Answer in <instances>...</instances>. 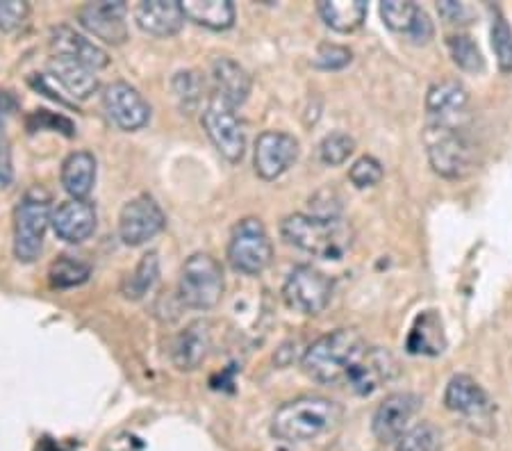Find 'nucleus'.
<instances>
[{"instance_id": "nucleus-33", "label": "nucleus", "mask_w": 512, "mask_h": 451, "mask_svg": "<svg viewBox=\"0 0 512 451\" xmlns=\"http://www.w3.org/2000/svg\"><path fill=\"white\" fill-rule=\"evenodd\" d=\"M490 35H492V48H494V55H497L499 69L503 73H512V30L499 7H492Z\"/></svg>"}, {"instance_id": "nucleus-25", "label": "nucleus", "mask_w": 512, "mask_h": 451, "mask_svg": "<svg viewBox=\"0 0 512 451\" xmlns=\"http://www.w3.org/2000/svg\"><path fill=\"white\" fill-rule=\"evenodd\" d=\"M406 349L415 356H440L447 349V335H444V324L435 310H426L421 313L412 331L408 335Z\"/></svg>"}, {"instance_id": "nucleus-42", "label": "nucleus", "mask_w": 512, "mask_h": 451, "mask_svg": "<svg viewBox=\"0 0 512 451\" xmlns=\"http://www.w3.org/2000/svg\"><path fill=\"white\" fill-rule=\"evenodd\" d=\"M16 110V98L10 92H0V117Z\"/></svg>"}, {"instance_id": "nucleus-7", "label": "nucleus", "mask_w": 512, "mask_h": 451, "mask_svg": "<svg viewBox=\"0 0 512 451\" xmlns=\"http://www.w3.org/2000/svg\"><path fill=\"white\" fill-rule=\"evenodd\" d=\"M271 258H274V246L262 221L255 217L239 221L228 242V260L235 272L258 276L271 265Z\"/></svg>"}, {"instance_id": "nucleus-6", "label": "nucleus", "mask_w": 512, "mask_h": 451, "mask_svg": "<svg viewBox=\"0 0 512 451\" xmlns=\"http://www.w3.org/2000/svg\"><path fill=\"white\" fill-rule=\"evenodd\" d=\"M224 294V269L210 253H194L180 269L178 297L187 308L210 310Z\"/></svg>"}, {"instance_id": "nucleus-12", "label": "nucleus", "mask_w": 512, "mask_h": 451, "mask_svg": "<svg viewBox=\"0 0 512 451\" xmlns=\"http://www.w3.org/2000/svg\"><path fill=\"white\" fill-rule=\"evenodd\" d=\"M103 108L107 117L117 123L121 130H128V133L144 128L148 119H151V105L146 103V98L123 80L105 87Z\"/></svg>"}, {"instance_id": "nucleus-2", "label": "nucleus", "mask_w": 512, "mask_h": 451, "mask_svg": "<svg viewBox=\"0 0 512 451\" xmlns=\"http://www.w3.org/2000/svg\"><path fill=\"white\" fill-rule=\"evenodd\" d=\"M342 408L333 399L303 395L280 406L271 422V433L285 442H310L324 436L340 422Z\"/></svg>"}, {"instance_id": "nucleus-37", "label": "nucleus", "mask_w": 512, "mask_h": 451, "mask_svg": "<svg viewBox=\"0 0 512 451\" xmlns=\"http://www.w3.org/2000/svg\"><path fill=\"white\" fill-rule=\"evenodd\" d=\"M30 16V5L23 0H0V30H19Z\"/></svg>"}, {"instance_id": "nucleus-30", "label": "nucleus", "mask_w": 512, "mask_h": 451, "mask_svg": "<svg viewBox=\"0 0 512 451\" xmlns=\"http://www.w3.org/2000/svg\"><path fill=\"white\" fill-rule=\"evenodd\" d=\"M171 87H173V96H176V101L183 112L189 114L201 105L205 82L196 71H178L171 80Z\"/></svg>"}, {"instance_id": "nucleus-13", "label": "nucleus", "mask_w": 512, "mask_h": 451, "mask_svg": "<svg viewBox=\"0 0 512 451\" xmlns=\"http://www.w3.org/2000/svg\"><path fill=\"white\" fill-rule=\"evenodd\" d=\"M299 158V139L289 133L267 130L255 142V174L264 180H276Z\"/></svg>"}, {"instance_id": "nucleus-39", "label": "nucleus", "mask_w": 512, "mask_h": 451, "mask_svg": "<svg viewBox=\"0 0 512 451\" xmlns=\"http://www.w3.org/2000/svg\"><path fill=\"white\" fill-rule=\"evenodd\" d=\"M46 126H51V128H55V130L62 128V133H64L66 137L73 135V123H71L69 119L57 117V114H51V112H46V110H39V112H35V114H32V117L28 119V128H30V130H44Z\"/></svg>"}, {"instance_id": "nucleus-34", "label": "nucleus", "mask_w": 512, "mask_h": 451, "mask_svg": "<svg viewBox=\"0 0 512 451\" xmlns=\"http://www.w3.org/2000/svg\"><path fill=\"white\" fill-rule=\"evenodd\" d=\"M353 149H355L353 137L342 133V130H337V133H330L321 139L319 160L328 164V167H337V164H344L346 160H349Z\"/></svg>"}, {"instance_id": "nucleus-4", "label": "nucleus", "mask_w": 512, "mask_h": 451, "mask_svg": "<svg viewBox=\"0 0 512 451\" xmlns=\"http://www.w3.org/2000/svg\"><path fill=\"white\" fill-rule=\"evenodd\" d=\"M424 142L431 167L442 178H465L474 169V146L465 126L428 123Z\"/></svg>"}, {"instance_id": "nucleus-19", "label": "nucleus", "mask_w": 512, "mask_h": 451, "mask_svg": "<svg viewBox=\"0 0 512 451\" xmlns=\"http://www.w3.org/2000/svg\"><path fill=\"white\" fill-rule=\"evenodd\" d=\"M135 21L146 35L167 39L185 26L183 5L176 0H144L135 7Z\"/></svg>"}, {"instance_id": "nucleus-22", "label": "nucleus", "mask_w": 512, "mask_h": 451, "mask_svg": "<svg viewBox=\"0 0 512 451\" xmlns=\"http://www.w3.org/2000/svg\"><path fill=\"white\" fill-rule=\"evenodd\" d=\"M396 374L394 358L387 354L385 349H367V354L360 358V363L349 376L346 385L355 392V395H371V392L381 388Z\"/></svg>"}, {"instance_id": "nucleus-35", "label": "nucleus", "mask_w": 512, "mask_h": 451, "mask_svg": "<svg viewBox=\"0 0 512 451\" xmlns=\"http://www.w3.org/2000/svg\"><path fill=\"white\" fill-rule=\"evenodd\" d=\"M437 447H440V436L433 424L410 426V431L396 442V451H437Z\"/></svg>"}, {"instance_id": "nucleus-17", "label": "nucleus", "mask_w": 512, "mask_h": 451, "mask_svg": "<svg viewBox=\"0 0 512 451\" xmlns=\"http://www.w3.org/2000/svg\"><path fill=\"white\" fill-rule=\"evenodd\" d=\"M444 404L451 413H458L467 420H485L494 410L490 395L467 374H458L449 381L447 392H444Z\"/></svg>"}, {"instance_id": "nucleus-23", "label": "nucleus", "mask_w": 512, "mask_h": 451, "mask_svg": "<svg viewBox=\"0 0 512 451\" xmlns=\"http://www.w3.org/2000/svg\"><path fill=\"white\" fill-rule=\"evenodd\" d=\"M51 51L53 55L71 57V60L85 64V67L94 71L110 64V57H107L101 46H96L94 41L78 35L69 26H57L51 30Z\"/></svg>"}, {"instance_id": "nucleus-28", "label": "nucleus", "mask_w": 512, "mask_h": 451, "mask_svg": "<svg viewBox=\"0 0 512 451\" xmlns=\"http://www.w3.org/2000/svg\"><path fill=\"white\" fill-rule=\"evenodd\" d=\"M319 16L335 32L358 30L367 19V3L362 0H324L317 5Z\"/></svg>"}, {"instance_id": "nucleus-21", "label": "nucleus", "mask_w": 512, "mask_h": 451, "mask_svg": "<svg viewBox=\"0 0 512 451\" xmlns=\"http://www.w3.org/2000/svg\"><path fill=\"white\" fill-rule=\"evenodd\" d=\"M212 340L210 322L205 319H196L189 326H185L171 344V363L176 365L180 372H194L201 367V363L208 356Z\"/></svg>"}, {"instance_id": "nucleus-27", "label": "nucleus", "mask_w": 512, "mask_h": 451, "mask_svg": "<svg viewBox=\"0 0 512 451\" xmlns=\"http://www.w3.org/2000/svg\"><path fill=\"white\" fill-rule=\"evenodd\" d=\"M185 19L208 30H228L235 23V5L230 0H183Z\"/></svg>"}, {"instance_id": "nucleus-9", "label": "nucleus", "mask_w": 512, "mask_h": 451, "mask_svg": "<svg viewBox=\"0 0 512 451\" xmlns=\"http://www.w3.org/2000/svg\"><path fill=\"white\" fill-rule=\"evenodd\" d=\"M203 128L217 151L224 155L228 162H239L246 151V133L242 121L237 119L235 110H230L217 98H212L208 108L203 110Z\"/></svg>"}, {"instance_id": "nucleus-14", "label": "nucleus", "mask_w": 512, "mask_h": 451, "mask_svg": "<svg viewBox=\"0 0 512 451\" xmlns=\"http://www.w3.org/2000/svg\"><path fill=\"white\" fill-rule=\"evenodd\" d=\"M80 26L92 32L96 39L105 44L121 46L128 39V7L126 3H87L78 10Z\"/></svg>"}, {"instance_id": "nucleus-5", "label": "nucleus", "mask_w": 512, "mask_h": 451, "mask_svg": "<svg viewBox=\"0 0 512 451\" xmlns=\"http://www.w3.org/2000/svg\"><path fill=\"white\" fill-rule=\"evenodd\" d=\"M51 219V196L46 190L35 187L23 196L14 215V253L19 262H35L39 258Z\"/></svg>"}, {"instance_id": "nucleus-8", "label": "nucleus", "mask_w": 512, "mask_h": 451, "mask_svg": "<svg viewBox=\"0 0 512 451\" xmlns=\"http://www.w3.org/2000/svg\"><path fill=\"white\" fill-rule=\"evenodd\" d=\"M330 297H333V281L310 265L292 269L283 285L285 303L303 315H319L330 303Z\"/></svg>"}, {"instance_id": "nucleus-16", "label": "nucleus", "mask_w": 512, "mask_h": 451, "mask_svg": "<svg viewBox=\"0 0 512 451\" xmlns=\"http://www.w3.org/2000/svg\"><path fill=\"white\" fill-rule=\"evenodd\" d=\"M51 224L60 240L80 244L89 240L96 231V208L89 201L80 199L62 201L53 212Z\"/></svg>"}, {"instance_id": "nucleus-29", "label": "nucleus", "mask_w": 512, "mask_h": 451, "mask_svg": "<svg viewBox=\"0 0 512 451\" xmlns=\"http://www.w3.org/2000/svg\"><path fill=\"white\" fill-rule=\"evenodd\" d=\"M158 276H160L158 253H146V256L139 260L135 272L126 278V283H123V297L132 301L144 299L146 294L153 290V285L158 283Z\"/></svg>"}, {"instance_id": "nucleus-11", "label": "nucleus", "mask_w": 512, "mask_h": 451, "mask_svg": "<svg viewBox=\"0 0 512 451\" xmlns=\"http://www.w3.org/2000/svg\"><path fill=\"white\" fill-rule=\"evenodd\" d=\"M421 408V399L410 392H396V395L387 397L381 406L376 408L374 422V436L383 442V445H392L399 442L403 433L410 431V424L415 420Z\"/></svg>"}, {"instance_id": "nucleus-10", "label": "nucleus", "mask_w": 512, "mask_h": 451, "mask_svg": "<svg viewBox=\"0 0 512 451\" xmlns=\"http://www.w3.org/2000/svg\"><path fill=\"white\" fill-rule=\"evenodd\" d=\"M164 224H167V219H164V212L153 196H135L121 208L119 237L128 246H142L153 240Z\"/></svg>"}, {"instance_id": "nucleus-20", "label": "nucleus", "mask_w": 512, "mask_h": 451, "mask_svg": "<svg viewBox=\"0 0 512 451\" xmlns=\"http://www.w3.org/2000/svg\"><path fill=\"white\" fill-rule=\"evenodd\" d=\"M381 16L385 26L394 32H403L417 44H426L433 39V23L419 5L408 0H385L381 3Z\"/></svg>"}, {"instance_id": "nucleus-38", "label": "nucleus", "mask_w": 512, "mask_h": 451, "mask_svg": "<svg viewBox=\"0 0 512 451\" xmlns=\"http://www.w3.org/2000/svg\"><path fill=\"white\" fill-rule=\"evenodd\" d=\"M349 62H351V51L337 44H324L315 57V64L319 69H344Z\"/></svg>"}, {"instance_id": "nucleus-32", "label": "nucleus", "mask_w": 512, "mask_h": 451, "mask_svg": "<svg viewBox=\"0 0 512 451\" xmlns=\"http://www.w3.org/2000/svg\"><path fill=\"white\" fill-rule=\"evenodd\" d=\"M447 48L462 71L467 73H481L485 71V60L481 48L469 35H449Z\"/></svg>"}, {"instance_id": "nucleus-15", "label": "nucleus", "mask_w": 512, "mask_h": 451, "mask_svg": "<svg viewBox=\"0 0 512 451\" xmlns=\"http://www.w3.org/2000/svg\"><path fill=\"white\" fill-rule=\"evenodd\" d=\"M428 123L437 126H465L469 114V92L458 80H442L426 94Z\"/></svg>"}, {"instance_id": "nucleus-1", "label": "nucleus", "mask_w": 512, "mask_h": 451, "mask_svg": "<svg viewBox=\"0 0 512 451\" xmlns=\"http://www.w3.org/2000/svg\"><path fill=\"white\" fill-rule=\"evenodd\" d=\"M367 349V342L358 331L337 328L310 344L303 356V372L326 385L346 383Z\"/></svg>"}, {"instance_id": "nucleus-41", "label": "nucleus", "mask_w": 512, "mask_h": 451, "mask_svg": "<svg viewBox=\"0 0 512 451\" xmlns=\"http://www.w3.org/2000/svg\"><path fill=\"white\" fill-rule=\"evenodd\" d=\"M437 10H440V16L444 21L449 23H462V19H467L469 10L462 3H453V0H444V3L437 5Z\"/></svg>"}, {"instance_id": "nucleus-31", "label": "nucleus", "mask_w": 512, "mask_h": 451, "mask_svg": "<svg viewBox=\"0 0 512 451\" xmlns=\"http://www.w3.org/2000/svg\"><path fill=\"white\" fill-rule=\"evenodd\" d=\"M89 276H92V267H89L87 262H80L69 256L57 258L51 265V272H48L51 285L60 287V290H69V287H78L82 283H87Z\"/></svg>"}, {"instance_id": "nucleus-40", "label": "nucleus", "mask_w": 512, "mask_h": 451, "mask_svg": "<svg viewBox=\"0 0 512 451\" xmlns=\"http://www.w3.org/2000/svg\"><path fill=\"white\" fill-rule=\"evenodd\" d=\"M14 178V169H12V151H10V142L7 137L0 133V187H7Z\"/></svg>"}, {"instance_id": "nucleus-24", "label": "nucleus", "mask_w": 512, "mask_h": 451, "mask_svg": "<svg viewBox=\"0 0 512 451\" xmlns=\"http://www.w3.org/2000/svg\"><path fill=\"white\" fill-rule=\"evenodd\" d=\"M48 71L53 73V78L60 82L66 92L80 98V101H85V98L92 96L98 89V78L94 69L71 60V57L53 55L51 62H48Z\"/></svg>"}, {"instance_id": "nucleus-36", "label": "nucleus", "mask_w": 512, "mask_h": 451, "mask_svg": "<svg viewBox=\"0 0 512 451\" xmlns=\"http://www.w3.org/2000/svg\"><path fill=\"white\" fill-rule=\"evenodd\" d=\"M349 178L358 190L374 187L383 180V164L376 158H371V155H365V158L353 162V167L349 169Z\"/></svg>"}, {"instance_id": "nucleus-3", "label": "nucleus", "mask_w": 512, "mask_h": 451, "mask_svg": "<svg viewBox=\"0 0 512 451\" xmlns=\"http://www.w3.org/2000/svg\"><path fill=\"white\" fill-rule=\"evenodd\" d=\"M280 233L296 249L324 260H340L353 242L351 226L340 217L289 215L280 224Z\"/></svg>"}, {"instance_id": "nucleus-18", "label": "nucleus", "mask_w": 512, "mask_h": 451, "mask_svg": "<svg viewBox=\"0 0 512 451\" xmlns=\"http://www.w3.org/2000/svg\"><path fill=\"white\" fill-rule=\"evenodd\" d=\"M210 80L214 87V96L217 101L228 105L235 110L242 105L251 94V76L242 64H237L230 57H217L210 67Z\"/></svg>"}, {"instance_id": "nucleus-26", "label": "nucleus", "mask_w": 512, "mask_h": 451, "mask_svg": "<svg viewBox=\"0 0 512 451\" xmlns=\"http://www.w3.org/2000/svg\"><path fill=\"white\" fill-rule=\"evenodd\" d=\"M96 183V158L89 151H76L62 162V187L71 199L87 201Z\"/></svg>"}]
</instances>
